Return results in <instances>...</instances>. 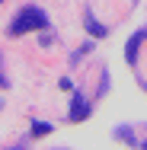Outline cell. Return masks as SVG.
Here are the masks:
<instances>
[{
	"label": "cell",
	"instance_id": "7a4b0ae2",
	"mask_svg": "<svg viewBox=\"0 0 147 150\" xmlns=\"http://www.w3.org/2000/svg\"><path fill=\"white\" fill-rule=\"evenodd\" d=\"M67 118H70V121H87V118H89V102H87V96H83V93H74Z\"/></svg>",
	"mask_w": 147,
	"mask_h": 150
},
{
	"label": "cell",
	"instance_id": "5b68a950",
	"mask_svg": "<svg viewBox=\"0 0 147 150\" xmlns=\"http://www.w3.org/2000/svg\"><path fill=\"white\" fill-rule=\"evenodd\" d=\"M141 38H144V32H138V35L128 42V61H134V58H138V45H141Z\"/></svg>",
	"mask_w": 147,
	"mask_h": 150
},
{
	"label": "cell",
	"instance_id": "3957f363",
	"mask_svg": "<svg viewBox=\"0 0 147 150\" xmlns=\"http://www.w3.org/2000/svg\"><path fill=\"white\" fill-rule=\"evenodd\" d=\"M55 128H51V121H35L32 125V137H45V134H51Z\"/></svg>",
	"mask_w": 147,
	"mask_h": 150
},
{
	"label": "cell",
	"instance_id": "277c9868",
	"mask_svg": "<svg viewBox=\"0 0 147 150\" xmlns=\"http://www.w3.org/2000/svg\"><path fill=\"white\" fill-rule=\"evenodd\" d=\"M87 32H89V35H99V38L106 35V29L96 23V16H93V13H87Z\"/></svg>",
	"mask_w": 147,
	"mask_h": 150
},
{
	"label": "cell",
	"instance_id": "6da1fadb",
	"mask_svg": "<svg viewBox=\"0 0 147 150\" xmlns=\"http://www.w3.org/2000/svg\"><path fill=\"white\" fill-rule=\"evenodd\" d=\"M48 29V16H45V10H38V6H23L16 16H13V23H10V29L6 35H26V32H42Z\"/></svg>",
	"mask_w": 147,
	"mask_h": 150
}]
</instances>
